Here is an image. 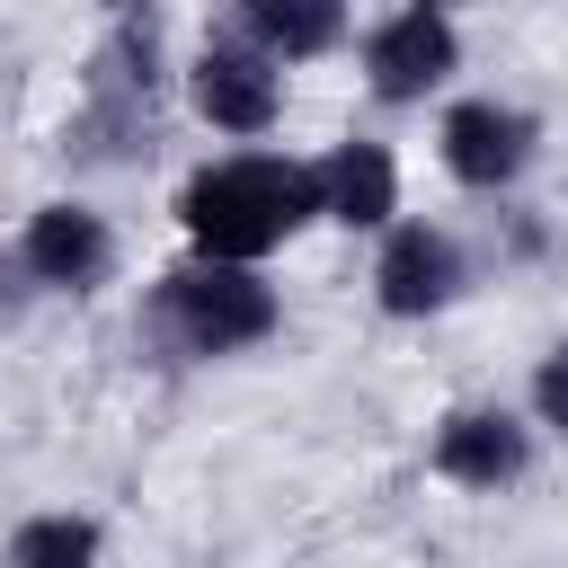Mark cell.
Instances as JSON below:
<instances>
[{
	"label": "cell",
	"instance_id": "cell-1",
	"mask_svg": "<svg viewBox=\"0 0 568 568\" xmlns=\"http://www.w3.org/2000/svg\"><path fill=\"white\" fill-rule=\"evenodd\" d=\"M311 213H320V178H311L302 160H266V151L213 160V169H195L186 195H178V222H186V240H195L204 257H266V248L293 240Z\"/></svg>",
	"mask_w": 568,
	"mask_h": 568
},
{
	"label": "cell",
	"instance_id": "cell-2",
	"mask_svg": "<svg viewBox=\"0 0 568 568\" xmlns=\"http://www.w3.org/2000/svg\"><path fill=\"white\" fill-rule=\"evenodd\" d=\"M151 328L178 355H240V346H257L275 328V293L248 275V257H195V266L160 275Z\"/></svg>",
	"mask_w": 568,
	"mask_h": 568
},
{
	"label": "cell",
	"instance_id": "cell-3",
	"mask_svg": "<svg viewBox=\"0 0 568 568\" xmlns=\"http://www.w3.org/2000/svg\"><path fill=\"white\" fill-rule=\"evenodd\" d=\"M151 133V36L142 27H115L89 62V115H80V142L89 151H133Z\"/></svg>",
	"mask_w": 568,
	"mask_h": 568
},
{
	"label": "cell",
	"instance_id": "cell-4",
	"mask_svg": "<svg viewBox=\"0 0 568 568\" xmlns=\"http://www.w3.org/2000/svg\"><path fill=\"white\" fill-rule=\"evenodd\" d=\"M453 27H444V9H399V18H382L373 27V44H364V71H373V98H390V106H408V98H426L444 71H453Z\"/></svg>",
	"mask_w": 568,
	"mask_h": 568
},
{
	"label": "cell",
	"instance_id": "cell-5",
	"mask_svg": "<svg viewBox=\"0 0 568 568\" xmlns=\"http://www.w3.org/2000/svg\"><path fill=\"white\" fill-rule=\"evenodd\" d=\"M195 106H204V124H222V133H266L275 106H284L275 53H266V44H204V62H195Z\"/></svg>",
	"mask_w": 568,
	"mask_h": 568
},
{
	"label": "cell",
	"instance_id": "cell-6",
	"mask_svg": "<svg viewBox=\"0 0 568 568\" xmlns=\"http://www.w3.org/2000/svg\"><path fill=\"white\" fill-rule=\"evenodd\" d=\"M524 160H532V115H524V106L462 98V106L444 115V169H453L462 186H506Z\"/></svg>",
	"mask_w": 568,
	"mask_h": 568
},
{
	"label": "cell",
	"instance_id": "cell-7",
	"mask_svg": "<svg viewBox=\"0 0 568 568\" xmlns=\"http://www.w3.org/2000/svg\"><path fill=\"white\" fill-rule=\"evenodd\" d=\"M18 266H27L36 284H53V293H89V284H106L115 240H106L98 213H80V204H44V213L27 222V240H18Z\"/></svg>",
	"mask_w": 568,
	"mask_h": 568
},
{
	"label": "cell",
	"instance_id": "cell-8",
	"mask_svg": "<svg viewBox=\"0 0 568 568\" xmlns=\"http://www.w3.org/2000/svg\"><path fill=\"white\" fill-rule=\"evenodd\" d=\"M373 293H382L390 320H426V311H444V302L462 293V248H453L444 231L408 222V231H390V248H382V266H373Z\"/></svg>",
	"mask_w": 568,
	"mask_h": 568
},
{
	"label": "cell",
	"instance_id": "cell-9",
	"mask_svg": "<svg viewBox=\"0 0 568 568\" xmlns=\"http://www.w3.org/2000/svg\"><path fill=\"white\" fill-rule=\"evenodd\" d=\"M524 462H532V435L506 408H453L435 426V470L462 488H506V479H524Z\"/></svg>",
	"mask_w": 568,
	"mask_h": 568
},
{
	"label": "cell",
	"instance_id": "cell-10",
	"mask_svg": "<svg viewBox=\"0 0 568 568\" xmlns=\"http://www.w3.org/2000/svg\"><path fill=\"white\" fill-rule=\"evenodd\" d=\"M311 178H320V213L346 222V231H373V222H390V204H399V169H390L382 142H337Z\"/></svg>",
	"mask_w": 568,
	"mask_h": 568
},
{
	"label": "cell",
	"instance_id": "cell-11",
	"mask_svg": "<svg viewBox=\"0 0 568 568\" xmlns=\"http://www.w3.org/2000/svg\"><path fill=\"white\" fill-rule=\"evenodd\" d=\"M240 18H248V44H266L275 62H311L337 44L346 0H240Z\"/></svg>",
	"mask_w": 568,
	"mask_h": 568
},
{
	"label": "cell",
	"instance_id": "cell-12",
	"mask_svg": "<svg viewBox=\"0 0 568 568\" xmlns=\"http://www.w3.org/2000/svg\"><path fill=\"white\" fill-rule=\"evenodd\" d=\"M89 550H98V524H80V515H44V524H27V532L9 541L18 568H71V559H89Z\"/></svg>",
	"mask_w": 568,
	"mask_h": 568
},
{
	"label": "cell",
	"instance_id": "cell-13",
	"mask_svg": "<svg viewBox=\"0 0 568 568\" xmlns=\"http://www.w3.org/2000/svg\"><path fill=\"white\" fill-rule=\"evenodd\" d=\"M532 408H541V426H559V435H568V346H559V355H541V373H532Z\"/></svg>",
	"mask_w": 568,
	"mask_h": 568
},
{
	"label": "cell",
	"instance_id": "cell-14",
	"mask_svg": "<svg viewBox=\"0 0 568 568\" xmlns=\"http://www.w3.org/2000/svg\"><path fill=\"white\" fill-rule=\"evenodd\" d=\"M426 9H444V0H426Z\"/></svg>",
	"mask_w": 568,
	"mask_h": 568
}]
</instances>
